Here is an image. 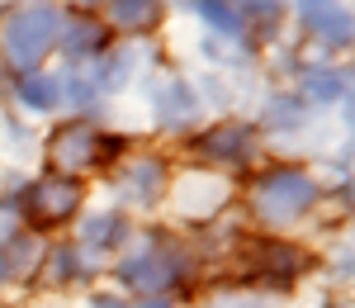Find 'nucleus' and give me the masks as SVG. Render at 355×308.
I'll use <instances>...</instances> for the list:
<instances>
[{"label": "nucleus", "mask_w": 355, "mask_h": 308, "mask_svg": "<svg viewBox=\"0 0 355 308\" xmlns=\"http://www.w3.org/2000/svg\"><path fill=\"white\" fill-rule=\"evenodd\" d=\"M313 204H318V185L299 166L266 171L251 185V209L261 214V223H270V228H284V223H294V219H303Z\"/></svg>", "instance_id": "f257e3e1"}, {"label": "nucleus", "mask_w": 355, "mask_h": 308, "mask_svg": "<svg viewBox=\"0 0 355 308\" xmlns=\"http://www.w3.org/2000/svg\"><path fill=\"white\" fill-rule=\"evenodd\" d=\"M119 284L123 289H137V294H162L166 284H175V280H185L190 275V252L185 247H175L166 232H152V242L142 247V252L133 256H123L119 261Z\"/></svg>", "instance_id": "f03ea898"}, {"label": "nucleus", "mask_w": 355, "mask_h": 308, "mask_svg": "<svg viewBox=\"0 0 355 308\" xmlns=\"http://www.w3.org/2000/svg\"><path fill=\"white\" fill-rule=\"evenodd\" d=\"M57 10L53 5H43V0H33V5H24V10H15L10 19H5V28H0V48H5V57L19 67V71H33L38 62H43V53L57 43Z\"/></svg>", "instance_id": "7ed1b4c3"}, {"label": "nucleus", "mask_w": 355, "mask_h": 308, "mask_svg": "<svg viewBox=\"0 0 355 308\" xmlns=\"http://www.w3.org/2000/svg\"><path fill=\"white\" fill-rule=\"evenodd\" d=\"M76 209H81V180L76 176H43L24 190V219L33 232L62 228Z\"/></svg>", "instance_id": "20e7f679"}, {"label": "nucleus", "mask_w": 355, "mask_h": 308, "mask_svg": "<svg viewBox=\"0 0 355 308\" xmlns=\"http://www.w3.org/2000/svg\"><path fill=\"white\" fill-rule=\"evenodd\" d=\"M57 166H110V157L123 152V138H105L90 123H62L48 142Z\"/></svg>", "instance_id": "39448f33"}, {"label": "nucleus", "mask_w": 355, "mask_h": 308, "mask_svg": "<svg viewBox=\"0 0 355 308\" xmlns=\"http://www.w3.org/2000/svg\"><path fill=\"white\" fill-rule=\"evenodd\" d=\"M194 152L204 162H227V166H242L256 157V128L251 123H214L209 133H199Z\"/></svg>", "instance_id": "423d86ee"}, {"label": "nucleus", "mask_w": 355, "mask_h": 308, "mask_svg": "<svg viewBox=\"0 0 355 308\" xmlns=\"http://www.w3.org/2000/svg\"><path fill=\"white\" fill-rule=\"evenodd\" d=\"M251 271H256L261 280H270L275 289H289L303 271V252L289 247V242H256V247H251Z\"/></svg>", "instance_id": "0eeeda50"}, {"label": "nucleus", "mask_w": 355, "mask_h": 308, "mask_svg": "<svg viewBox=\"0 0 355 308\" xmlns=\"http://www.w3.org/2000/svg\"><path fill=\"white\" fill-rule=\"evenodd\" d=\"M119 199H128V204H157L166 190V166L162 157H137L128 166L119 171Z\"/></svg>", "instance_id": "6e6552de"}, {"label": "nucleus", "mask_w": 355, "mask_h": 308, "mask_svg": "<svg viewBox=\"0 0 355 308\" xmlns=\"http://www.w3.org/2000/svg\"><path fill=\"white\" fill-rule=\"evenodd\" d=\"M299 24L308 28V33H322L336 48L351 43V15H346V5H336V0H299Z\"/></svg>", "instance_id": "1a4fd4ad"}, {"label": "nucleus", "mask_w": 355, "mask_h": 308, "mask_svg": "<svg viewBox=\"0 0 355 308\" xmlns=\"http://www.w3.org/2000/svg\"><path fill=\"white\" fill-rule=\"evenodd\" d=\"M38 237L33 232H5L0 237V280H33L38 271Z\"/></svg>", "instance_id": "9d476101"}, {"label": "nucleus", "mask_w": 355, "mask_h": 308, "mask_svg": "<svg viewBox=\"0 0 355 308\" xmlns=\"http://www.w3.org/2000/svg\"><path fill=\"white\" fill-rule=\"evenodd\" d=\"M62 43H67V57H100L105 48H110V28L100 24V19L76 15L71 24L62 28Z\"/></svg>", "instance_id": "9b49d317"}, {"label": "nucleus", "mask_w": 355, "mask_h": 308, "mask_svg": "<svg viewBox=\"0 0 355 308\" xmlns=\"http://www.w3.org/2000/svg\"><path fill=\"white\" fill-rule=\"evenodd\" d=\"M152 110L162 123H185L194 114V95L185 81H152Z\"/></svg>", "instance_id": "f8f14e48"}, {"label": "nucleus", "mask_w": 355, "mask_h": 308, "mask_svg": "<svg viewBox=\"0 0 355 308\" xmlns=\"http://www.w3.org/2000/svg\"><path fill=\"white\" fill-rule=\"evenodd\" d=\"M123 237H128L123 214H90L81 223V252H114Z\"/></svg>", "instance_id": "ddd939ff"}, {"label": "nucleus", "mask_w": 355, "mask_h": 308, "mask_svg": "<svg viewBox=\"0 0 355 308\" xmlns=\"http://www.w3.org/2000/svg\"><path fill=\"white\" fill-rule=\"evenodd\" d=\"M110 19L119 28L142 33V28H152L162 19V0H110Z\"/></svg>", "instance_id": "4468645a"}, {"label": "nucleus", "mask_w": 355, "mask_h": 308, "mask_svg": "<svg viewBox=\"0 0 355 308\" xmlns=\"http://www.w3.org/2000/svg\"><path fill=\"white\" fill-rule=\"evenodd\" d=\"M62 81H53V76H43V71H24V81H19V100H24L28 110L48 114L57 110V100H62V90H57Z\"/></svg>", "instance_id": "2eb2a0df"}, {"label": "nucleus", "mask_w": 355, "mask_h": 308, "mask_svg": "<svg viewBox=\"0 0 355 308\" xmlns=\"http://www.w3.org/2000/svg\"><path fill=\"white\" fill-rule=\"evenodd\" d=\"M346 85H351V71H336V67H313V71H303V90H308L313 100H341Z\"/></svg>", "instance_id": "dca6fc26"}, {"label": "nucleus", "mask_w": 355, "mask_h": 308, "mask_svg": "<svg viewBox=\"0 0 355 308\" xmlns=\"http://www.w3.org/2000/svg\"><path fill=\"white\" fill-rule=\"evenodd\" d=\"M43 275H48L53 284L81 280V247H71V242L53 247V252H48V261H43Z\"/></svg>", "instance_id": "f3484780"}, {"label": "nucleus", "mask_w": 355, "mask_h": 308, "mask_svg": "<svg viewBox=\"0 0 355 308\" xmlns=\"http://www.w3.org/2000/svg\"><path fill=\"white\" fill-rule=\"evenodd\" d=\"M194 10H199V15H204V19H209V24L214 28H223V33H232V38H237V33H242V10H237V5H232V0H190Z\"/></svg>", "instance_id": "a211bd4d"}, {"label": "nucleus", "mask_w": 355, "mask_h": 308, "mask_svg": "<svg viewBox=\"0 0 355 308\" xmlns=\"http://www.w3.org/2000/svg\"><path fill=\"white\" fill-rule=\"evenodd\" d=\"M266 119H270L275 128H299V123H303V105H299V95H279V100L270 105V114H266Z\"/></svg>", "instance_id": "6ab92c4d"}, {"label": "nucleus", "mask_w": 355, "mask_h": 308, "mask_svg": "<svg viewBox=\"0 0 355 308\" xmlns=\"http://www.w3.org/2000/svg\"><path fill=\"white\" fill-rule=\"evenodd\" d=\"M246 15H251L256 24H266V28L279 24V5H275V0H246Z\"/></svg>", "instance_id": "aec40b11"}, {"label": "nucleus", "mask_w": 355, "mask_h": 308, "mask_svg": "<svg viewBox=\"0 0 355 308\" xmlns=\"http://www.w3.org/2000/svg\"><path fill=\"white\" fill-rule=\"evenodd\" d=\"M209 308H266V299H256V294H218Z\"/></svg>", "instance_id": "412c9836"}, {"label": "nucleus", "mask_w": 355, "mask_h": 308, "mask_svg": "<svg viewBox=\"0 0 355 308\" xmlns=\"http://www.w3.org/2000/svg\"><path fill=\"white\" fill-rule=\"evenodd\" d=\"M90 308H128V304H123L119 294H95V299H90Z\"/></svg>", "instance_id": "4be33fe9"}, {"label": "nucleus", "mask_w": 355, "mask_h": 308, "mask_svg": "<svg viewBox=\"0 0 355 308\" xmlns=\"http://www.w3.org/2000/svg\"><path fill=\"white\" fill-rule=\"evenodd\" d=\"M137 308H175V304H171V299H162V294H152V299H142Z\"/></svg>", "instance_id": "5701e85b"}, {"label": "nucleus", "mask_w": 355, "mask_h": 308, "mask_svg": "<svg viewBox=\"0 0 355 308\" xmlns=\"http://www.w3.org/2000/svg\"><path fill=\"white\" fill-rule=\"evenodd\" d=\"M0 81H5V62H0Z\"/></svg>", "instance_id": "b1692460"}, {"label": "nucleus", "mask_w": 355, "mask_h": 308, "mask_svg": "<svg viewBox=\"0 0 355 308\" xmlns=\"http://www.w3.org/2000/svg\"><path fill=\"white\" fill-rule=\"evenodd\" d=\"M76 5H90V0H76Z\"/></svg>", "instance_id": "393cba45"}]
</instances>
